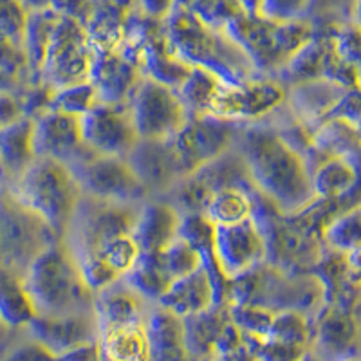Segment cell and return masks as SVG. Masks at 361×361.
<instances>
[{"instance_id":"20","label":"cell","mask_w":361,"mask_h":361,"mask_svg":"<svg viewBox=\"0 0 361 361\" xmlns=\"http://www.w3.org/2000/svg\"><path fill=\"white\" fill-rule=\"evenodd\" d=\"M183 214L166 199L152 197L141 204L134 238L143 253H161L179 238Z\"/></svg>"},{"instance_id":"18","label":"cell","mask_w":361,"mask_h":361,"mask_svg":"<svg viewBox=\"0 0 361 361\" xmlns=\"http://www.w3.org/2000/svg\"><path fill=\"white\" fill-rule=\"evenodd\" d=\"M150 197H166L185 179L170 141H140L127 157Z\"/></svg>"},{"instance_id":"1","label":"cell","mask_w":361,"mask_h":361,"mask_svg":"<svg viewBox=\"0 0 361 361\" xmlns=\"http://www.w3.org/2000/svg\"><path fill=\"white\" fill-rule=\"evenodd\" d=\"M235 148L246 161L253 188L279 212L293 215L314 199L304 154L279 128L255 123L240 127Z\"/></svg>"},{"instance_id":"23","label":"cell","mask_w":361,"mask_h":361,"mask_svg":"<svg viewBox=\"0 0 361 361\" xmlns=\"http://www.w3.org/2000/svg\"><path fill=\"white\" fill-rule=\"evenodd\" d=\"M35 119L22 118L0 128V188L17 183L37 161Z\"/></svg>"},{"instance_id":"34","label":"cell","mask_w":361,"mask_h":361,"mask_svg":"<svg viewBox=\"0 0 361 361\" xmlns=\"http://www.w3.org/2000/svg\"><path fill=\"white\" fill-rule=\"evenodd\" d=\"M266 338L283 341V343L302 345V347H309L312 350V338H314L312 318L305 312L293 311V309L275 312V320H273L271 331Z\"/></svg>"},{"instance_id":"16","label":"cell","mask_w":361,"mask_h":361,"mask_svg":"<svg viewBox=\"0 0 361 361\" xmlns=\"http://www.w3.org/2000/svg\"><path fill=\"white\" fill-rule=\"evenodd\" d=\"M312 356L322 361H340L356 354L360 341L357 307L324 304L312 316Z\"/></svg>"},{"instance_id":"37","label":"cell","mask_w":361,"mask_h":361,"mask_svg":"<svg viewBox=\"0 0 361 361\" xmlns=\"http://www.w3.org/2000/svg\"><path fill=\"white\" fill-rule=\"evenodd\" d=\"M231 322L246 336L266 338L275 320V311L255 304H230Z\"/></svg>"},{"instance_id":"38","label":"cell","mask_w":361,"mask_h":361,"mask_svg":"<svg viewBox=\"0 0 361 361\" xmlns=\"http://www.w3.org/2000/svg\"><path fill=\"white\" fill-rule=\"evenodd\" d=\"M246 336V334H244ZM247 347L259 361H311L312 350L302 345L283 343L271 338L246 336Z\"/></svg>"},{"instance_id":"36","label":"cell","mask_w":361,"mask_h":361,"mask_svg":"<svg viewBox=\"0 0 361 361\" xmlns=\"http://www.w3.org/2000/svg\"><path fill=\"white\" fill-rule=\"evenodd\" d=\"M159 259L173 282L202 267L201 253L180 237L173 240L166 250L161 251Z\"/></svg>"},{"instance_id":"33","label":"cell","mask_w":361,"mask_h":361,"mask_svg":"<svg viewBox=\"0 0 361 361\" xmlns=\"http://www.w3.org/2000/svg\"><path fill=\"white\" fill-rule=\"evenodd\" d=\"M85 259L98 260V262H102L103 266L111 271L112 275L118 276L119 280H123L125 276L134 269L137 260L141 259V250L140 246H137V243H135L134 235H125V237L114 238V240H111L109 244H105V246L99 251H96L94 255L82 257V259L76 260Z\"/></svg>"},{"instance_id":"24","label":"cell","mask_w":361,"mask_h":361,"mask_svg":"<svg viewBox=\"0 0 361 361\" xmlns=\"http://www.w3.org/2000/svg\"><path fill=\"white\" fill-rule=\"evenodd\" d=\"M147 334L152 361H193L186 343L185 320L154 305L147 318Z\"/></svg>"},{"instance_id":"19","label":"cell","mask_w":361,"mask_h":361,"mask_svg":"<svg viewBox=\"0 0 361 361\" xmlns=\"http://www.w3.org/2000/svg\"><path fill=\"white\" fill-rule=\"evenodd\" d=\"M143 78L137 66L121 51L98 53L90 73V83L98 90L99 99L114 105H130Z\"/></svg>"},{"instance_id":"32","label":"cell","mask_w":361,"mask_h":361,"mask_svg":"<svg viewBox=\"0 0 361 361\" xmlns=\"http://www.w3.org/2000/svg\"><path fill=\"white\" fill-rule=\"evenodd\" d=\"M222 82L224 80H221L209 71L192 67V73L188 74V78L177 89L180 99L185 102L186 109H188L190 116H195V118L206 116L209 103H212Z\"/></svg>"},{"instance_id":"13","label":"cell","mask_w":361,"mask_h":361,"mask_svg":"<svg viewBox=\"0 0 361 361\" xmlns=\"http://www.w3.org/2000/svg\"><path fill=\"white\" fill-rule=\"evenodd\" d=\"M82 135L90 152L123 159L130 156L141 141L130 105L103 102L82 118Z\"/></svg>"},{"instance_id":"21","label":"cell","mask_w":361,"mask_h":361,"mask_svg":"<svg viewBox=\"0 0 361 361\" xmlns=\"http://www.w3.org/2000/svg\"><path fill=\"white\" fill-rule=\"evenodd\" d=\"M217 304H224V302L219 298L214 279L209 276L204 266L183 279H177L170 286L169 291L164 293L163 298L157 302L159 307L173 312L183 320L202 314L214 309Z\"/></svg>"},{"instance_id":"47","label":"cell","mask_w":361,"mask_h":361,"mask_svg":"<svg viewBox=\"0 0 361 361\" xmlns=\"http://www.w3.org/2000/svg\"><path fill=\"white\" fill-rule=\"evenodd\" d=\"M345 267H347V279L354 288L361 289V247L345 255Z\"/></svg>"},{"instance_id":"46","label":"cell","mask_w":361,"mask_h":361,"mask_svg":"<svg viewBox=\"0 0 361 361\" xmlns=\"http://www.w3.org/2000/svg\"><path fill=\"white\" fill-rule=\"evenodd\" d=\"M22 118H25V116L17 90L0 92V128L8 127V125L15 123Z\"/></svg>"},{"instance_id":"51","label":"cell","mask_w":361,"mask_h":361,"mask_svg":"<svg viewBox=\"0 0 361 361\" xmlns=\"http://www.w3.org/2000/svg\"><path fill=\"white\" fill-rule=\"evenodd\" d=\"M357 134H360V137H361V125H360V127H357Z\"/></svg>"},{"instance_id":"35","label":"cell","mask_w":361,"mask_h":361,"mask_svg":"<svg viewBox=\"0 0 361 361\" xmlns=\"http://www.w3.org/2000/svg\"><path fill=\"white\" fill-rule=\"evenodd\" d=\"M102 102L98 90L90 82L71 85L66 89L54 90L51 98L49 111L62 112V114L74 116V118H85L92 109Z\"/></svg>"},{"instance_id":"44","label":"cell","mask_w":361,"mask_h":361,"mask_svg":"<svg viewBox=\"0 0 361 361\" xmlns=\"http://www.w3.org/2000/svg\"><path fill=\"white\" fill-rule=\"evenodd\" d=\"M0 71L22 80L27 78L29 74L27 58H25L24 49L13 45L11 42L2 37H0Z\"/></svg>"},{"instance_id":"41","label":"cell","mask_w":361,"mask_h":361,"mask_svg":"<svg viewBox=\"0 0 361 361\" xmlns=\"http://www.w3.org/2000/svg\"><path fill=\"white\" fill-rule=\"evenodd\" d=\"M209 361H259L247 347L244 333L233 322L226 325Z\"/></svg>"},{"instance_id":"8","label":"cell","mask_w":361,"mask_h":361,"mask_svg":"<svg viewBox=\"0 0 361 361\" xmlns=\"http://www.w3.org/2000/svg\"><path fill=\"white\" fill-rule=\"evenodd\" d=\"M141 206L98 201L83 195L63 243L76 259L94 255L105 244L134 233Z\"/></svg>"},{"instance_id":"27","label":"cell","mask_w":361,"mask_h":361,"mask_svg":"<svg viewBox=\"0 0 361 361\" xmlns=\"http://www.w3.org/2000/svg\"><path fill=\"white\" fill-rule=\"evenodd\" d=\"M102 361H152L147 322L99 331Z\"/></svg>"},{"instance_id":"29","label":"cell","mask_w":361,"mask_h":361,"mask_svg":"<svg viewBox=\"0 0 361 361\" xmlns=\"http://www.w3.org/2000/svg\"><path fill=\"white\" fill-rule=\"evenodd\" d=\"M35 316L37 311L25 291L24 279L0 267V320L13 331L24 333Z\"/></svg>"},{"instance_id":"31","label":"cell","mask_w":361,"mask_h":361,"mask_svg":"<svg viewBox=\"0 0 361 361\" xmlns=\"http://www.w3.org/2000/svg\"><path fill=\"white\" fill-rule=\"evenodd\" d=\"M325 250L347 255L361 247V204L345 209L329 222L322 233Z\"/></svg>"},{"instance_id":"11","label":"cell","mask_w":361,"mask_h":361,"mask_svg":"<svg viewBox=\"0 0 361 361\" xmlns=\"http://www.w3.org/2000/svg\"><path fill=\"white\" fill-rule=\"evenodd\" d=\"M243 125L228 123L208 116H190L186 125L170 140L179 169L185 179L214 163L235 147Z\"/></svg>"},{"instance_id":"48","label":"cell","mask_w":361,"mask_h":361,"mask_svg":"<svg viewBox=\"0 0 361 361\" xmlns=\"http://www.w3.org/2000/svg\"><path fill=\"white\" fill-rule=\"evenodd\" d=\"M18 333L20 331H13L4 322L0 320V361H4L6 356L13 350V347L20 341Z\"/></svg>"},{"instance_id":"50","label":"cell","mask_w":361,"mask_h":361,"mask_svg":"<svg viewBox=\"0 0 361 361\" xmlns=\"http://www.w3.org/2000/svg\"><path fill=\"white\" fill-rule=\"evenodd\" d=\"M340 361H361V356H357V354H354V356L343 357V360H340Z\"/></svg>"},{"instance_id":"6","label":"cell","mask_w":361,"mask_h":361,"mask_svg":"<svg viewBox=\"0 0 361 361\" xmlns=\"http://www.w3.org/2000/svg\"><path fill=\"white\" fill-rule=\"evenodd\" d=\"M56 243L49 226L0 188V267L24 279L38 255Z\"/></svg>"},{"instance_id":"4","label":"cell","mask_w":361,"mask_h":361,"mask_svg":"<svg viewBox=\"0 0 361 361\" xmlns=\"http://www.w3.org/2000/svg\"><path fill=\"white\" fill-rule=\"evenodd\" d=\"M24 286L37 316H69L94 311L78 260L63 240L40 253L24 275Z\"/></svg>"},{"instance_id":"7","label":"cell","mask_w":361,"mask_h":361,"mask_svg":"<svg viewBox=\"0 0 361 361\" xmlns=\"http://www.w3.org/2000/svg\"><path fill=\"white\" fill-rule=\"evenodd\" d=\"M96 56L98 51L82 22L62 13L45 51L38 82L53 90L90 82Z\"/></svg>"},{"instance_id":"5","label":"cell","mask_w":361,"mask_h":361,"mask_svg":"<svg viewBox=\"0 0 361 361\" xmlns=\"http://www.w3.org/2000/svg\"><path fill=\"white\" fill-rule=\"evenodd\" d=\"M6 190L25 209L49 226L60 240L66 237L83 199L82 186L73 170L54 159H37L17 183Z\"/></svg>"},{"instance_id":"9","label":"cell","mask_w":361,"mask_h":361,"mask_svg":"<svg viewBox=\"0 0 361 361\" xmlns=\"http://www.w3.org/2000/svg\"><path fill=\"white\" fill-rule=\"evenodd\" d=\"M288 102V89L276 78L247 80L240 83L222 82L206 112L235 125H253L279 111Z\"/></svg>"},{"instance_id":"17","label":"cell","mask_w":361,"mask_h":361,"mask_svg":"<svg viewBox=\"0 0 361 361\" xmlns=\"http://www.w3.org/2000/svg\"><path fill=\"white\" fill-rule=\"evenodd\" d=\"M24 333L51 353L62 354L98 341L99 325L94 311L69 316H35Z\"/></svg>"},{"instance_id":"12","label":"cell","mask_w":361,"mask_h":361,"mask_svg":"<svg viewBox=\"0 0 361 361\" xmlns=\"http://www.w3.org/2000/svg\"><path fill=\"white\" fill-rule=\"evenodd\" d=\"M130 111L141 141H170L190 119L176 89L148 78L135 90Z\"/></svg>"},{"instance_id":"30","label":"cell","mask_w":361,"mask_h":361,"mask_svg":"<svg viewBox=\"0 0 361 361\" xmlns=\"http://www.w3.org/2000/svg\"><path fill=\"white\" fill-rule=\"evenodd\" d=\"M125 282L145 300L156 305L173 283L159 259V253H143L134 269L125 276Z\"/></svg>"},{"instance_id":"28","label":"cell","mask_w":361,"mask_h":361,"mask_svg":"<svg viewBox=\"0 0 361 361\" xmlns=\"http://www.w3.org/2000/svg\"><path fill=\"white\" fill-rule=\"evenodd\" d=\"M257 197H259V192L255 188H243V186L222 188L208 199L202 215L215 228L235 226L253 217Z\"/></svg>"},{"instance_id":"10","label":"cell","mask_w":361,"mask_h":361,"mask_svg":"<svg viewBox=\"0 0 361 361\" xmlns=\"http://www.w3.org/2000/svg\"><path fill=\"white\" fill-rule=\"evenodd\" d=\"M71 170L87 197L134 206H141L152 199L143 180L123 157L98 156L92 152Z\"/></svg>"},{"instance_id":"2","label":"cell","mask_w":361,"mask_h":361,"mask_svg":"<svg viewBox=\"0 0 361 361\" xmlns=\"http://www.w3.org/2000/svg\"><path fill=\"white\" fill-rule=\"evenodd\" d=\"M164 31L170 49L190 67L214 73L228 83H240L259 78L253 63L224 29L208 24L190 2H172Z\"/></svg>"},{"instance_id":"22","label":"cell","mask_w":361,"mask_h":361,"mask_svg":"<svg viewBox=\"0 0 361 361\" xmlns=\"http://www.w3.org/2000/svg\"><path fill=\"white\" fill-rule=\"evenodd\" d=\"M152 307L154 304L134 291L125 280H119L94 295V314L99 331L143 324Z\"/></svg>"},{"instance_id":"42","label":"cell","mask_w":361,"mask_h":361,"mask_svg":"<svg viewBox=\"0 0 361 361\" xmlns=\"http://www.w3.org/2000/svg\"><path fill=\"white\" fill-rule=\"evenodd\" d=\"M325 121H343L353 127H360L361 125V87H354V89H345L338 102L334 103L333 109L325 114L322 119V123ZM320 123V125H322Z\"/></svg>"},{"instance_id":"40","label":"cell","mask_w":361,"mask_h":361,"mask_svg":"<svg viewBox=\"0 0 361 361\" xmlns=\"http://www.w3.org/2000/svg\"><path fill=\"white\" fill-rule=\"evenodd\" d=\"M334 49L341 62H345L356 73L357 82L361 87V31L349 22V24L333 25Z\"/></svg>"},{"instance_id":"45","label":"cell","mask_w":361,"mask_h":361,"mask_svg":"<svg viewBox=\"0 0 361 361\" xmlns=\"http://www.w3.org/2000/svg\"><path fill=\"white\" fill-rule=\"evenodd\" d=\"M4 361H58V354L51 353L44 345L25 336L13 347Z\"/></svg>"},{"instance_id":"49","label":"cell","mask_w":361,"mask_h":361,"mask_svg":"<svg viewBox=\"0 0 361 361\" xmlns=\"http://www.w3.org/2000/svg\"><path fill=\"white\" fill-rule=\"evenodd\" d=\"M24 80L11 76V74L0 71V92H11V90H18Z\"/></svg>"},{"instance_id":"25","label":"cell","mask_w":361,"mask_h":361,"mask_svg":"<svg viewBox=\"0 0 361 361\" xmlns=\"http://www.w3.org/2000/svg\"><path fill=\"white\" fill-rule=\"evenodd\" d=\"M29 18L27 27H25L24 38V53L27 58V80L38 82L42 63H44L45 51L49 45L51 37L54 33L58 20L62 13L54 8V4H27Z\"/></svg>"},{"instance_id":"26","label":"cell","mask_w":361,"mask_h":361,"mask_svg":"<svg viewBox=\"0 0 361 361\" xmlns=\"http://www.w3.org/2000/svg\"><path fill=\"white\" fill-rule=\"evenodd\" d=\"M231 322L230 304H217L214 309L185 320L186 343L193 361H209L226 325Z\"/></svg>"},{"instance_id":"3","label":"cell","mask_w":361,"mask_h":361,"mask_svg":"<svg viewBox=\"0 0 361 361\" xmlns=\"http://www.w3.org/2000/svg\"><path fill=\"white\" fill-rule=\"evenodd\" d=\"M224 31L246 53L260 76L276 78L293 56L314 38L316 25L309 18L267 20L255 13L251 2H240V9L224 25Z\"/></svg>"},{"instance_id":"14","label":"cell","mask_w":361,"mask_h":361,"mask_svg":"<svg viewBox=\"0 0 361 361\" xmlns=\"http://www.w3.org/2000/svg\"><path fill=\"white\" fill-rule=\"evenodd\" d=\"M215 259L228 282L266 264L267 244L253 217L235 226L215 228Z\"/></svg>"},{"instance_id":"39","label":"cell","mask_w":361,"mask_h":361,"mask_svg":"<svg viewBox=\"0 0 361 361\" xmlns=\"http://www.w3.org/2000/svg\"><path fill=\"white\" fill-rule=\"evenodd\" d=\"M29 6L25 2L0 0V37L24 49Z\"/></svg>"},{"instance_id":"43","label":"cell","mask_w":361,"mask_h":361,"mask_svg":"<svg viewBox=\"0 0 361 361\" xmlns=\"http://www.w3.org/2000/svg\"><path fill=\"white\" fill-rule=\"evenodd\" d=\"M255 13L273 22H291L307 18L309 4L305 2H251Z\"/></svg>"},{"instance_id":"15","label":"cell","mask_w":361,"mask_h":361,"mask_svg":"<svg viewBox=\"0 0 361 361\" xmlns=\"http://www.w3.org/2000/svg\"><path fill=\"white\" fill-rule=\"evenodd\" d=\"M37 159H54L74 169L90 156L83 143L82 119L62 112L47 111L35 119Z\"/></svg>"}]
</instances>
